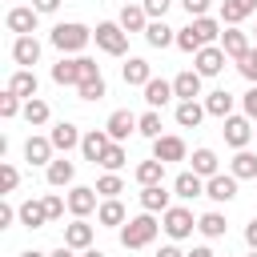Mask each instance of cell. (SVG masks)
I'll list each match as a JSON object with an SVG mask.
<instances>
[{"mask_svg": "<svg viewBox=\"0 0 257 257\" xmlns=\"http://www.w3.org/2000/svg\"><path fill=\"white\" fill-rule=\"evenodd\" d=\"M145 40H149V48H169V44H177V28H169L165 20H149Z\"/></svg>", "mask_w": 257, "mask_h": 257, "instance_id": "cell-30", "label": "cell"}, {"mask_svg": "<svg viewBox=\"0 0 257 257\" xmlns=\"http://www.w3.org/2000/svg\"><path fill=\"white\" fill-rule=\"evenodd\" d=\"M36 20H40V12H36L32 4H20V8H8V16H4V24H8V32H16V36H32V32H36Z\"/></svg>", "mask_w": 257, "mask_h": 257, "instance_id": "cell-7", "label": "cell"}, {"mask_svg": "<svg viewBox=\"0 0 257 257\" xmlns=\"http://www.w3.org/2000/svg\"><path fill=\"white\" fill-rule=\"evenodd\" d=\"M16 112H24V108H20V96L4 88V96H0V116H4V120H12Z\"/></svg>", "mask_w": 257, "mask_h": 257, "instance_id": "cell-46", "label": "cell"}, {"mask_svg": "<svg viewBox=\"0 0 257 257\" xmlns=\"http://www.w3.org/2000/svg\"><path fill=\"white\" fill-rule=\"evenodd\" d=\"M48 137H52V145H56V153H68V149H76V145L84 141V137H80V128H76L72 120H60V124H56V128H52Z\"/></svg>", "mask_w": 257, "mask_h": 257, "instance_id": "cell-25", "label": "cell"}, {"mask_svg": "<svg viewBox=\"0 0 257 257\" xmlns=\"http://www.w3.org/2000/svg\"><path fill=\"white\" fill-rule=\"evenodd\" d=\"M225 229H229V221H225V213H201L197 217V233L201 237H209V241H217V237H225Z\"/></svg>", "mask_w": 257, "mask_h": 257, "instance_id": "cell-31", "label": "cell"}, {"mask_svg": "<svg viewBox=\"0 0 257 257\" xmlns=\"http://www.w3.org/2000/svg\"><path fill=\"white\" fill-rule=\"evenodd\" d=\"M253 141H257V137H253Z\"/></svg>", "mask_w": 257, "mask_h": 257, "instance_id": "cell-60", "label": "cell"}, {"mask_svg": "<svg viewBox=\"0 0 257 257\" xmlns=\"http://www.w3.org/2000/svg\"><path fill=\"white\" fill-rule=\"evenodd\" d=\"M157 213H141V217H128L124 225H120V245L124 249H145V245H153L157 241Z\"/></svg>", "mask_w": 257, "mask_h": 257, "instance_id": "cell-2", "label": "cell"}, {"mask_svg": "<svg viewBox=\"0 0 257 257\" xmlns=\"http://www.w3.org/2000/svg\"><path fill=\"white\" fill-rule=\"evenodd\" d=\"M12 60H16L20 68H32V64L40 60V40H36V36H16V40H12Z\"/></svg>", "mask_w": 257, "mask_h": 257, "instance_id": "cell-15", "label": "cell"}, {"mask_svg": "<svg viewBox=\"0 0 257 257\" xmlns=\"http://www.w3.org/2000/svg\"><path fill=\"white\" fill-rule=\"evenodd\" d=\"M205 112L209 116H233V92H225V88H213L209 96H205Z\"/></svg>", "mask_w": 257, "mask_h": 257, "instance_id": "cell-32", "label": "cell"}, {"mask_svg": "<svg viewBox=\"0 0 257 257\" xmlns=\"http://www.w3.org/2000/svg\"><path fill=\"white\" fill-rule=\"evenodd\" d=\"M189 161H193V173H197V177H205V181H209L213 173H221L217 153H213V149H205V145H201V149H193V157H189Z\"/></svg>", "mask_w": 257, "mask_h": 257, "instance_id": "cell-33", "label": "cell"}, {"mask_svg": "<svg viewBox=\"0 0 257 257\" xmlns=\"http://www.w3.org/2000/svg\"><path fill=\"white\" fill-rule=\"evenodd\" d=\"M229 173H233L237 181H257V153L237 149V157L229 161Z\"/></svg>", "mask_w": 257, "mask_h": 257, "instance_id": "cell-28", "label": "cell"}, {"mask_svg": "<svg viewBox=\"0 0 257 257\" xmlns=\"http://www.w3.org/2000/svg\"><path fill=\"white\" fill-rule=\"evenodd\" d=\"M157 257H185V253H181L177 245H161V249H157Z\"/></svg>", "mask_w": 257, "mask_h": 257, "instance_id": "cell-53", "label": "cell"}, {"mask_svg": "<svg viewBox=\"0 0 257 257\" xmlns=\"http://www.w3.org/2000/svg\"><path fill=\"white\" fill-rule=\"evenodd\" d=\"M137 120H141V116H133L128 108H116V112L108 116V124H104V128H108V137H112V141H128V137L137 133Z\"/></svg>", "mask_w": 257, "mask_h": 257, "instance_id": "cell-18", "label": "cell"}, {"mask_svg": "<svg viewBox=\"0 0 257 257\" xmlns=\"http://www.w3.org/2000/svg\"><path fill=\"white\" fill-rule=\"evenodd\" d=\"M153 157L169 165V161H185V157H189V149H185V141H181L177 133H161V137L153 141Z\"/></svg>", "mask_w": 257, "mask_h": 257, "instance_id": "cell-10", "label": "cell"}, {"mask_svg": "<svg viewBox=\"0 0 257 257\" xmlns=\"http://www.w3.org/2000/svg\"><path fill=\"white\" fill-rule=\"evenodd\" d=\"M76 92H80V100H104L108 96V84H104V76H88V80L76 84Z\"/></svg>", "mask_w": 257, "mask_h": 257, "instance_id": "cell-39", "label": "cell"}, {"mask_svg": "<svg viewBox=\"0 0 257 257\" xmlns=\"http://www.w3.org/2000/svg\"><path fill=\"white\" fill-rule=\"evenodd\" d=\"M161 229H165L173 241H185V237H193L197 217H193V209H185V205H169V209L161 213Z\"/></svg>", "mask_w": 257, "mask_h": 257, "instance_id": "cell-5", "label": "cell"}, {"mask_svg": "<svg viewBox=\"0 0 257 257\" xmlns=\"http://www.w3.org/2000/svg\"><path fill=\"white\" fill-rule=\"evenodd\" d=\"M44 209H48V221H60V217H64V209H68V197L48 193V197H44Z\"/></svg>", "mask_w": 257, "mask_h": 257, "instance_id": "cell-47", "label": "cell"}, {"mask_svg": "<svg viewBox=\"0 0 257 257\" xmlns=\"http://www.w3.org/2000/svg\"><path fill=\"white\" fill-rule=\"evenodd\" d=\"M201 80H205V76H201L197 68H185V72L173 76V92H177L181 100H197V96H201Z\"/></svg>", "mask_w": 257, "mask_h": 257, "instance_id": "cell-17", "label": "cell"}, {"mask_svg": "<svg viewBox=\"0 0 257 257\" xmlns=\"http://www.w3.org/2000/svg\"><path fill=\"white\" fill-rule=\"evenodd\" d=\"M205 197L217 201V205H229V201L237 197V177H233V173H213V177L205 181Z\"/></svg>", "mask_w": 257, "mask_h": 257, "instance_id": "cell-8", "label": "cell"}, {"mask_svg": "<svg viewBox=\"0 0 257 257\" xmlns=\"http://www.w3.org/2000/svg\"><path fill=\"white\" fill-rule=\"evenodd\" d=\"M169 197L173 193H165V185H141V209L145 213H165L169 209Z\"/></svg>", "mask_w": 257, "mask_h": 257, "instance_id": "cell-27", "label": "cell"}, {"mask_svg": "<svg viewBox=\"0 0 257 257\" xmlns=\"http://www.w3.org/2000/svg\"><path fill=\"white\" fill-rule=\"evenodd\" d=\"M20 225H24V229H44V225H48L44 201H24V205H20Z\"/></svg>", "mask_w": 257, "mask_h": 257, "instance_id": "cell-35", "label": "cell"}, {"mask_svg": "<svg viewBox=\"0 0 257 257\" xmlns=\"http://www.w3.org/2000/svg\"><path fill=\"white\" fill-rule=\"evenodd\" d=\"M120 76H124V84H128V88H145V84L153 80V68H149V60L128 56V60H124V68H120Z\"/></svg>", "mask_w": 257, "mask_h": 257, "instance_id": "cell-16", "label": "cell"}, {"mask_svg": "<svg viewBox=\"0 0 257 257\" xmlns=\"http://www.w3.org/2000/svg\"><path fill=\"white\" fill-rule=\"evenodd\" d=\"M48 40H52V48H60V56H72V52H84V48H88L92 28H84V24L68 20V24H56Z\"/></svg>", "mask_w": 257, "mask_h": 257, "instance_id": "cell-3", "label": "cell"}, {"mask_svg": "<svg viewBox=\"0 0 257 257\" xmlns=\"http://www.w3.org/2000/svg\"><path fill=\"white\" fill-rule=\"evenodd\" d=\"M245 245H249V249H257V217L245 225Z\"/></svg>", "mask_w": 257, "mask_h": 257, "instance_id": "cell-52", "label": "cell"}, {"mask_svg": "<svg viewBox=\"0 0 257 257\" xmlns=\"http://www.w3.org/2000/svg\"><path fill=\"white\" fill-rule=\"evenodd\" d=\"M52 153H56L52 137H28V141H24V161H28V165H48Z\"/></svg>", "mask_w": 257, "mask_h": 257, "instance_id": "cell-19", "label": "cell"}, {"mask_svg": "<svg viewBox=\"0 0 257 257\" xmlns=\"http://www.w3.org/2000/svg\"><path fill=\"white\" fill-rule=\"evenodd\" d=\"M185 257H213V249H209V245H193Z\"/></svg>", "mask_w": 257, "mask_h": 257, "instance_id": "cell-54", "label": "cell"}, {"mask_svg": "<svg viewBox=\"0 0 257 257\" xmlns=\"http://www.w3.org/2000/svg\"><path fill=\"white\" fill-rule=\"evenodd\" d=\"M137 133H141V137H149V141H157V137H161V112H157V108H149V112L137 120Z\"/></svg>", "mask_w": 257, "mask_h": 257, "instance_id": "cell-42", "label": "cell"}, {"mask_svg": "<svg viewBox=\"0 0 257 257\" xmlns=\"http://www.w3.org/2000/svg\"><path fill=\"white\" fill-rule=\"evenodd\" d=\"M193 28H197V36L205 40V44H217L221 40V20H213V16H193Z\"/></svg>", "mask_w": 257, "mask_h": 257, "instance_id": "cell-37", "label": "cell"}, {"mask_svg": "<svg viewBox=\"0 0 257 257\" xmlns=\"http://www.w3.org/2000/svg\"><path fill=\"white\" fill-rule=\"evenodd\" d=\"M20 257H48V253H40V249H24Z\"/></svg>", "mask_w": 257, "mask_h": 257, "instance_id": "cell-56", "label": "cell"}, {"mask_svg": "<svg viewBox=\"0 0 257 257\" xmlns=\"http://www.w3.org/2000/svg\"><path fill=\"white\" fill-rule=\"evenodd\" d=\"M64 245H72V249H92V225L84 221V217H76L72 225H64Z\"/></svg>", "mask_w": 257, "mask_h": 257, "instance_id": "cell-24", "label": "cell"}, {"mask_svg": "<svg viewBox=\"0 0 257 257\" xmlns=\"http://www.w3.org/2000/svg\"><path fill=\"white\" fill-rule=\"evenodd\" d=\"M92 40H96V48L108 52V56H124V52H128V32L120 28V20H100L96 32H92Z\"/></svg>", "mask_w": 257, "mask_h": 257, "instance_id": "cell-4", "label": "cell"}, {"mask_svg": "<svg viewBox=\"0 0 257 257\" xmlns=\"http://www.w3.org/2000/svg\"><path fill=\"white\" fill-rule=\"evenodd\" d=\"M193 68H197L201 76H217V72L225 68V48H221V44H205L201 52H193Z\"/></svg>", "mask_w": 257, "mask_h": 257, "instance_id": "cell-9", "label": "cell"}, {"mask_svg": "<svg viewBox=\"0 0 257 257\" xmlns=\"http://www.w3.org/2000/svg\"><path fill=\"white\" fill-rule=\"evenodd\" d=\"M96 193H100V197H120V193H124V181H120V173H104V177L96 181Z\"/></svg>", "mask_w": 257, "mask_h": 257, "instance_id": "cell-43", "label": "cell"}, {"mask_svg": "<svg viewBox=\"0 0 257 257\" xmlns=\"http://www.w3.org/2000/svg\"><path fill=\"white\" fill-rule=\"evenodd\" d=\"M173 96H177V92H173V80H161V76H153V80L145 84V104H149V108H165Z\"/></svg>", "mask_w": 257, "mask_h": 257, "instance_id": "cell-22", "label": "cell"}, {"mask_svg": "<svg viewBox=\"0 0 257 257\" xmlns=\"http://www.w3.org/2000/svg\"><path fill=\"white\" fill-rule=\"evenodd\" d=\"M32 8H36L40 16H48V12H56V8H60V0H32Z\"/></svg>", "mask_w": 257, "mask_h": 257, "instance_id": "cell-51", "label": "cell"}, {"mask_svg": "<svg viewBox=\"0 0 257 257\" xmlns=\"http://www.w3.org/2000/svg\"><path fill=\"white\" fill-rule=\"evenodd\" d=\"M16 185H20V173H16V165L0 161V193H12Z\"/></svg>", "mask_w": 257, "mask_h": 257, "instance_id": "cell-45", "label": "cell"}, {"mask_svg": "<svg viewBox=\"0 0 257 257\" xmlns=\"http://www.w3.org/2000/svg\"><path fill=\"white\" fill-rule=\"evenodd\" d=\"M237 72H241L249 84H257V48H249V52L237 60Z\"/></svg>", "mask_w": 257, "mask_h": 257, "instance_id": "cell-44", "label": "cell"}, {"mask_svg": "<svg viewBox=\"0 0 257 257\" xmlns=\"http://www.w3.org/2000/svg\"><path fill=\"white\" fill-rule=\"evenodd\" d=\"M88 76H100V64L92 60V56H60L56 64H52V80L60 84V88H76L80 80H88Z\"/></svg>", "mask_w": 257, "mask_h": 257, "instance_id": "cell-1", "label": "cell"}, {"mask_svg": "<svg viewBox=\"0 0 257 257\" xmlns=\"http://www.w3.org/2000/svg\"><path fill=\"white\" fill-rule=\"evenodd\" d=\"M177 48H181V52H201V48H205V40L197 36V28H193V20H189L185 28H177Z\"/></svg>", "mask_w": 257, "mask_h": 257, "instance_id": "cell-40", "label": "cell"}, {"mask_svg": "<svg viewBox=\"0 0 257 257\" xmlns=\"http://www.w3.org/2000/svg\"><path fill=\"white\" fill-rule=\"evenodd\" d=\"M141 4H145V12H149L153 20H165V12H169L173 0H141Z\"/></svg>", "mask_w": 257, "mask_h": 257, "instance_id": "cell-48", "label": "cell"}, {"mask_svg": "<svg viewBox=\"0 0 257 257\" xmlns=\"http://www.w3.org/2000/svg\"><path fill=\"white\" fill-rule=\"evenodd\" d=\"M44 177H48V185H52V189H64V185H72L76 165H72L68 157H52V161L44 165Z\"/></svg>", "mask_w": 257, "mask_h": 257, "instance_id": "cell-14", "label": "cell"}, {"mask_svg": "<svg viewBox=\"0 0 257 257\" xmlns=\"http://www.w3.org/2000/svg\"><path fill=\"white\" fill-rule=\"evenodd\" d=\"M221 48H225V56H229V60H241L253 44H249V32H241L237 24H229V28L221 32Z\"/></svg>", "mask_w": 257, "mask_h": 257, "instance_id": "cell-12", "label": "cell"}, {"mask_svg": "<svg viewBox=\"0 0 257 257\" xmlns=\"http://www.w3.org/2000/svg\"><path fill=\"white\" fill-rule=\"evenodd\" d=\"M124 4H141V0H124Z\"/></svg>", "mask_w": 257, "mask_h": 257, "instance_id": "cell-58", "label": "cell"}, {"mask_svg": "<svg viewBox=\"0 0 257 257\" xmlns=\"http://www.w3.org/2000/svg\"><path fill=\"white\" fill-rule=\"evenodd\" d=\"M209 4H213V0H181V8L189 12V20H193V16H209Z\"/></svg>", "mask_w": 257, "mask_h": 257, "instance_id": "cell-49", "label": "cell"}, {"mask_svg": "<svg viewBox=\"0 0 257 257\" xmlns=\"http://www.w3.org/2000/svg\"><path fill=\"white\" fill-rule=\"evenodd\" d=\"M96 221H100L104 229H120V225L128 221V213H124V205H120L116 197H104L100 209H96Z\"/></svg>", "mask_w": 257, "mask_h": 257, "instance_id": "cell-23", "label": "cell"}, {"mask_svg": "<svg viewBox=\"0 0 257 257\" xmlns=\"http://www.w3.org/2000/svg\"><path fill=\"white\" fill-rule=\"evenodd\" d=\"M205 116H209V112H205V104H197V100H181V104H177V124H181V128H197Z\"/></svg>", "mask_w": 257, "mask_h": 257, "instance_id": "cell-36", "label": "cell"}, {"mask_svg": "<svg viewBox=\"0 0 257 257\" xmlns=\"http://www.w3.org/2000/svg\"><path fill=\"white\" fill-rule=\"evenodd\" d=\"M36 88H40V84H36V72H32V68H16V72L8 76V92H16L20 100H32Z\"/></svg>", "mask_w": 257, "mask_h": 257, "instance_id": "cell-21", "label": "cell"}, {"mask_svg": "<svg viewBox=\"0 0 257 257\" xmlns=\"http://www.w3.org/2000/svg\"><path fill=\"white\" fill-rule=\"evenodd\" d=\"M96 189H88V185H72L68 189V213L72 217H88V213H96L100 205H96Z\"/></svg>", "mask_w": 257, "mask_h": 257, "instance_id": "cell-11", "label": "cell"}, {"mask_svg": "<svg viewBox=\"0 0 257 257\" xmlns=\"http://www.w3.org/2000/svg\"><path fill=\"white\" fill-rule=\"evenodd\" d=\"M137 185H165V161H157V157H149V161H141L137 165Z\"/></svg>", "mask_w": 257, "mask_h": 257, "instance_id": "cell-34", "label": "cell"}, {"mask_svg": "<svg viewBox=\"0 0 257 257\" xmlns=\"http://www.w3.org/2000/svg\"><path fill=\"white\" fill-rule=\"evenodd\" d=\"M241 108H245L249 120H257V84H249V92L241 96Z\"/></svg>", "mask_w": 257, "mask_h": 257, "instance_id": "cell-50", "label": "cell"}, {"mask_svg": "<svg viewBox=\"0 0 257 257\" xmlns=\"http://www.w3.org/2000/svg\"><path fill=\"white\" fill-rule=\"evenodd\" d=\"M108 145H112L108 128H92V133H84V141H80V153H84V161L100 165V157H104V149H108Z\"/></svg>", "mask_w": 257, "mask_h": 257, "instance_id": "cell-13", "label": "cell"}, {"mask_svg": "<svg viewBox=\"0 0 257 257\" xmlns=\"http://www.w3.org/2000/svg\"><path fill=\"white\" fill-rule=\"evenodd\" d=\"M257 12V0H221V24H241Z\"/></svg>", "mask_w": 257, "mask_h": 257, "instance_id": "cell-29", "label": "cell"}, {"mask_svg": "<svg viewBox=\"0 0 257 257\" xmlns=\"http://www.w3.org/2000/svg\"><path fill=\"white\" fill-rule=\"evenodd\" d=\"M249 257H257V249H253V253H249Z\"/></svg>", "mask_w": 257, "mask_h": 257, "instance_id": "cell-59", "label": "cell"}, {"mask_svg": "<svg viewBox=\"0 0 257 257\" xmlns=\"http://www.w3.org/2000/svg\"><path fill=\"white\" fill-rule=\"evenodd\" d=\"M124 161H128V153H124V145H120V141H112V145L104 149V157H100V169H108V173H116V169H124Z\"/></svg>", "mask_w": 257, "mask_h": 257, "instance_id": "cell-41", "label": "cell"}, {"mask_svg": "<svg viewBox=\"0 0 257 257\" xmlns=\"http://www.w3.org/2000/svg\"><path fill=\"white\" fill-rule=\"evenodd\" d=\"M116 20H120V28H124V32H128V36H133V32H145V28H149V20H153V16H149V12H145V4H124V8H120V16H116Z\"/></svg>", "mask_w": 257, "mask_h": 257, "instance_id": "cell-20", "label": "cell"}, {"mask_svg": "<svg viewBox=\"0 0 257 257\" xmlns=\"http://www.w3.org/2000/svg\"><path fill=\"white\" fill-rule=\"evenodd\" d=\"M48 116H52V108L40 100V96H32V100H24V120L32 124V128H40V124H48Z\"/></svg>", "mask_w": 257, "mask_h": 257, "instance_id": "cell-38", "label": "cell"}, {"mask_svg": "<svg viewBox=\"0 0 257 257\" xmlns=\"http://www.w3.org/2000/svg\"><path fill=\"white\" fill-rule=\"evenodd\" d=\"M221 133H225V145H233V149H249V141L257 137L253 120H249V116H237V112L221 120Z\"/></svg>", "mask_w": 257, "mask_h": 257, "instance_id": "cell-6", "label": "cell"}, {"mask_svg": "<svg viewBox=\"0 0 257 257\" xmlns=\"http://www.w3.org/2000/svg\"><path fill=\"white\" fill-rule=\"evenodd\" d=\"M48 257H76V249H72V245H60V249H52Z\"/></svg>", "mask_w": 257, "mask_h": 257, "instance_id": "cell-55", "label": "cell"}, {"mask_svg": "<svg viewBox=\"0 0 257 257\" xmlns=\"http://www.w3.org/2000/svg\"><path fill=\"white\" fill-rule=\"evenodd\" d=\"M80 257H104V253H100V249H84Z\"/></svg>", "mask_w": 257, "mask_h": 257, "instance_id": "cell-57", "label": "cell"}, {"mask_svg": "<svg viewBox=\"0 0 257 257\" xmlns=\"http://www.w3.org/2000/svg\"><path fill=\"white\" fill-rule=\"evenodd\" d=\"M173 193H177L181 201H193V197H205V177H197V173L189 169V173H181V177L173 181Z\"/></svg>", "mask_w": 257, "mask_h": 257, "instance_id": "cell-26", "label": "cell"}]
</instances>
